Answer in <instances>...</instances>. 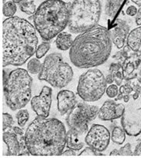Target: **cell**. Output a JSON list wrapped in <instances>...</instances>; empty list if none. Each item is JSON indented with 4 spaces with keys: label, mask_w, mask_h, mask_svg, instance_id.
Segmentation results:
<instances>
[{
    "label": "cell",
    "mask_w": 141,
    "mask_h": 158,
    "mask_svg": "<svg viewBox=\"0 0 141 158\" xmlns=\"http://www.w3.org/2000/svg\"><path fill=\"white\" fill-rule=\"evenodd\" d=\"M111 139L113 143L117 144H122L126 139V132L120 127H115L113 129L111 134Z\"/></svg>",
    "instance_id": "cell-21"
},
{
    "label": "cell",
    "mask_w": 141,
    "mask_h": 158,
    "mask_svg": "<svg viewBox=\"0 0 141 158\" xmlns=\"http://www.w3.org/2000/svg\"><path fill=\"white\" fill-rule=\"evenodd\" d=\"M126 44L133 52H141V26L130 31L126 39Z\"/></svg>",
    "instance_id": "cell-18"
},
{
    "label": "cell",
    "mask_w": 141,
    "mask_h": 158,
    "mask_svg": "<svg viewBox=\"0 0 141 158\" xmlns=\"http://www.w3.org/2000/svg\"><path fill=\"white\" fill-rule=\"evenodd\" d=\"M137 11L138 9H137V7L134 6H130L126 9V15H130V16H134V15H137Z\"/></svg>",
    "instance_id": "cell-32"
},
{
    "label": "cell",
    "mask_w": 141,
    "mask_h": 158,
    "mask_svg": "<svg viewBox=\"0 0 141 158\" xmlns=\"http://www.w3.org/2000/svg\"><path fill=\"white\" fill-rule=\"evenodd\" d=\"M104 155L103 154H101L99 151H96V150L93 149L92 148L88 146V148H86L78 156H100Z\"/></svg>",
    "instance_id": "cell-30"
},
{
    "label": "cell",
    "mask_w": 141,
    "mask_h": 158,
    "mask_svg": "<svg viewBox=\"0 0 141 158\" xmlns=\"http://www.w3.org/2000/svg\"><path fill=\"white\" fill-rule=\"evenodd\" d=\"M125 112L123 104H117L115 101L107 100L99 108L98 117L102 121H113L121 118Z\"/></svg>",
    "instance_id": "cell-14"
},
{
    "label": "cell",
    "mask_w": 141,
    "mask_h": 158,
    "mask_svg": "<svg viewBox=\"0 0 141 158\" xmlns=\"http://www.w3.org/2000/svg\"><path fill=\"white\" fill-rule=\"evenodd\" d=\"M12 1H13L14 2L16 3V4H20V3L26 1V0H12Z\"/></svg>",
    "instance_id": "cell-43"
},
{
    "label": "cell",
    "mask_w": 141,
    "mask_h": 158,
    "mask_svg": "<svg viewBox=\"0 0 141 158\" xmlns=\"http://www.w3.org/2000/svg\"><path fill=\"white\" fill-rule=\"evenodd\" d=\"M131 1L135 3V4H137L138 6H140L141 7V0H131Z\"/></svg>",
    "instance_id": "cell-42"
},
{
    "label": "cell",
    "mask_w": 141,
    "mask_h": 158,
    "mask_svg": "<svg viewBox=\"0 0 141 158\" xmlns=\"http://www.w3.org/2000/svg\"><path fill=\"white\" fill-rule=\"evenodd\" d=\"M123 100L124 101L125 103H127L128 102L130 101V95L129 94H124L123 98Z\"/></svg>",
    "instance_id": "cell-39"
},
{
    "label": "cell",
    "mask_w": 141,
    "mask_h": 158,
    "mask_svg": "<svg viewBox=\"0 0 141 158\" xmlns=\"http://www.w3.org/2000/svg\"><path fill=\"white\" fill-rule=\"evenodd\" d=\"M114 75V78H115V81H114L116 82V85H120L122 83V81H123V79L124 78V77H123V74L120 71H118L117 72H116L115 74H113Z\"/></svg>",
    "instance_id": "cell-31"
},
{
    "label": "cell",
    "mask_w": 141,
    "mask_h": 158,
    "mask_svg": "<svg viewBox=\"0 0 141 158\" xmlns=\"http://www.w3.org/2000/svg\"><path fill=\"white\" fill-rule=\"evenodd\" d=\"M3 141L8 148L7 155H29L25 141L24 135H19L12 131H4L3 133Z\"/></svg>",
    "instance_id": "cell-11"
},
{
    "label": "cell",
    "mask_w": 141,
    "mask_h": 158,
    "mask_svg": "<svg viewBox=\"0 0 141 158\" xmlns=\"http://www.w3.org/2000/svg\"><path fill=\"white\" fill-rule=\"evenodd\" d=\"M113 43L117 48L121 49L125 45L130 33V26L123 20L117 19L113 29L110 31Z\"/></svg>",
    "instance_id": "cell-15"
},
{
    "label": "cell",
    "mask_w": 141,
    "mask_h": 158,
    "mask_svg": "<svg viewBox=\"0 0 141 158\" xmlns=\"http://www.w3.org/2000/svg\"><path fill=\"white\" fill-rule=\"evenodd\" d=\"M50 47H51V45H50V42H42V44H40V45L37 47V49H36V58H42L48 52L49 50L50 49Z\"/></svg>",
    "instance_id": "cell-27"
},
{
    "label": "cell",
    "mask_w": 141,
    "mask_h": 158,
    "mask_svg": "<svg viewBox=\"0 0 141 158\" xmlns=\"http://www.w3.org/2000/svg\"><path fill=\"white\" fill-rule=\"evenodd\" d=\"M102 12L99 0H74L69 9L68 29L81 34L97 26Z\"/></svg>",
    "instance_id": "cell-6"
},
{
    "label": "cell",
    "mask_w": 141,
    "mask_h": 158,
    "mask_svg": "<svg viewBox=\"0 0 141 158\" xmlns=\"http://www.w3.org/2000/svg\"><path fill=\"white\" fill-rule=\"evenodd\" d=\"M16 11V3L14 2L13 1H9L3 4L2 14L4 16L7 17V18H10V17L14 16Z\"/></svg>",
    "instance_id": "cell-22"
},
{
    "label": "cell",
    "mask_w": 141,
    "mask_h": 158,
    "mask_svg": "<svg viewBox=\"0 0 141 158\" xmlns=\"http://www.w3.org/2000/svg\"><path fill=\"white\" fill-rule=\"evenodd\" d=\"M2 41L3 68L23 65L37 49L36 28L26 19L18 16L3 21Z\"/></svg>",
    "instance_id": "cell-1"
},
{
    "label": "cell",
    "mask_w": 141,
    "mask_h": 158,
    "mask_svg": "<svg viewBox=\"0 0 141 158\" xmlns=\"http://www.w3.org/2000/svg\"><path fill=\"white\" fill-rule=\"evenodd\" d=\"M125 0H107L105 12L108 16L115 17Z\"/></svg>",
    "instance_id": "cell-20"
},
{
    "label": "cell",
    "mask_w": 141,
    "mask_h": 158,
    "mask_svg": "<svg viewBox=\"0 0 141 158\" xmlns=\"http://www.w3.org/2000/svg\"><path fill=\"white\" fill-rule=\"evenodd\" d=\"M52 88L48 86L42 88L39 95L34 96L31 99V107L39 117L47 118L50 114L52 104Z\"/></svg>",
    "instance_id": "cell-12"
},
{
    "label": "cell",
    "mask_w": 141,
    "mask_h": 158,
    "mask_svg": "<svg viewBox=\"0 0 141 158\" xmlns=\"http://www.w3.org/2000/svg\"><path fill=\"white\" fill-rule=\"evenodd\" d=\"M71 4L63 0H46L38 7L31 19L44 41L56 37L68 26Z\"/></svg>",
    "instance_id": "cell-4"
},
{
    "label": "cell",
    "mask_w": 141,
    "mask_h": 158,
    "mask_svg": "<svg viewBox=\"0 0 141 158\" xmlns=\"http://www.w3.org/2000/svg\"><path fill=\"white\" fill-rule=\"evenodd\" d=\"M20 10L29 15H33L36 12V6L33 1H24L20 3Z\"/></svg>",
    "instance_id": "cell-23"
},
{
    "label": "cell",
    "mask_w": 141,
    "mask_h": 158,
    "mask_svg": "<svg viewBox=\"0 0 141 158\" xmlns=\"http://www.w3.org/2000/svg\"><path fill=\"white\" fill-rule=\"evenodd\" d=\"M73 77V71L68 63L63 61L59 53H52L46 57L42 69L38 75L40 81H46L51 86L63 88L67 86Z\"/></svg>",
    "instance_id": "cell-7"
},
{
    "label": "cell",
    "mask_w": 141,
    "mask_h": 158,
    "mask_svg": "<svg viewBox=\"0 0 141 158\" xmlns=\"http://www.w3.org/2000/svg\"><path fill=\"white\" fill-rule=\"evenodd\" d=\"M2 130L6 131L8 128L12 127V124H13V118L12 115L9 114L8 113H3L2 114Z\"/></svg>",
    "instance_id": "cell-28"
},
{
    "label": "cell",
    "mask_w": 141,
    "mask_h": 158,
    "mask_svg": "<svg viewBox=\"0 0 141 158\" xmlns=\"http://www.w3.org/2000/svg\"><path fill=\"white\" fill-rule=\"evenodd\" d=\"M66 134L59 120L38 116L29 125L25 141L32 155L57 156L63 154L66 147Z\"/></svg>",
    "instance_id": "cell-3"
},
{
    "label": "cell",
    "mask_w": 141,
    "mask_h": 158,
    "mask_svg": "<svg viewBox=\"0 0 141 158\" xmlns=\"http://www.w3.org/2000/svg\"><path fill=\"white\" fill-rule=\"evenodd\" d=\"M123 94H122V93L119 92V94H117V98L115 99V102H117V101L121 100V99H123Z\"/></svg>",
    "instance_id": "cell-40"
},
{
    "label": "cell",
    "mask_w": 141,
    "mask_h": 158,
    "mask_svg": "<svg viewBox=\"0 0 141 158\" xmlns=\"http://www.w3.org/2000/svg\"><path fill=\"white\" fill-rule=\"evenodd\" d=\"M73 43V39L70 33L62 31L56 36V45L58 49L66 51L71 48Z\"/></svg>",
    "instance_id": "cell-19"
},
{
    "label": "cell",
    "mask_w": 141,
    "mask_h": 158,
    "mask_svg": "<svg viewBox=\"0 0 141 158\" xmlns=\"http://www.w3.org/2000/svg\"><path fill=\"white\" fill-rule=\"evenodd\" d=\"M16 118L20 127H24L26 123H27V121H29V113L27 110H22V109H20V110H19L18 113L16 114Z\"/></svg>",
    "instance_id": "cell-25"
},
{
    "label": "cell",
    "mask_w": 141,
    "mask_h": 158,
    "mask_svg": "<svg viewBox=\"0 0 141 158\" xmlns=\"http://www.w3.org/2000/svg\"><path fill=\"white\" fill-rule=\"evenodd\" d=\"M42 64H41L40 61L36 58H32L28 61L27 64V70L29 73L33 74V75H36L40 72L42 69Z\"/></svg>",
    "instance_id": "cell-24"
},
{
    "label": "cell",
    "mask_w": 141,
    "mask_h": 158,
    "mask_svg": "<svg viewBox=\"0 0 141 158\" xmlns=\"http://www.w3.org/2000/svg\"><path fill=\"white\" fill-rule=\"evenodd\" d=\"M77 104V98L72 91L62 90L57 94V107L61 115L70 111Z\"/></svg>",
    "instance_id": "cell-16"
},
{
    "label": "cell",
    "mask_w": 141,
    "mask_h": 158,
    "mask_svg": "<svg viewBox=\"0 0 141 158\" xmlns=\"http://www.w3.org/2000/svg\"><path fill=\"white\" fill-rule=\"evenodd\" d=\"M134 155H141V142L137 144V146L136 147L135 151L134 152Z\"/></svg>",
    "instance_id": "cell-38"
},
{
    "label": "cell",
    "mask_w": 141,
    "mask_h": 158,
    "mask_svg": "<svg viewBox=\"0 0 141 158\" xmlns=\"http://www.w3.org/2000/svg\"><path fill=\"white\" fill-rule=\"evenodd\" d=\"M140 95V93L137 92V91H135V93H134V94H133V98H134V100H137V99L138 98V97Z\"/></svg>",
    "instance_id": "cell-41"
},
{
    "label": "cell",
    "mask_w": 141,
    "mask_h": 158,
    "mask_svg": "<svg viewBox=\"0 0 141 158\" xmlns=\"http://www.w3.org/2000/svg\"><path fill=\"white\" fill-rule=\"evenodd\" d=\"M110 134L108 129L100 124H93L85 137L86 143L93 149L103 152L109 146Z\"/></svg>",
    "instance_id": "cell-10"
},
{
    "label": "cell",
    "mask_w": 141,
    "mask_h": 158,
    "mask_svg": "<svg viewBox=\"0 0 141 158\" xmlns=\"http://www.w3.org/2000/svg\"><path fill=\"white\" fill-rule=\"evenodd\" d=\"M99 108L97 106L86 103H78L69 111L66 123L69 128L73 129L82 134L88 132L89 123L96 119L99 114Z\"/></svg>",
    "instance_id": "cell-9"
},
{
    "label": "cell",
    "mask_w": 141,
    "mask_h": 158,
    "mask_svg": "<svg viewBox=\"0 0 141 158\" xmlns=\"http://www.w3.org/2000/svg\"><path fill=\"white\" fill-rule=\"evenodd\" d=\"M110 155H134V153L131 151L130 143H126L125 146L122 147L120 150H113L110 152Z\"/></svg>",
    "instance_id": "cell-26"
},
{
    "label": "cell",
    "mask_w": 141,
    "mask_h": 158,
    "mask_svg": "<svg viewBox=\"0 0 141 158\" xmlns=\"http://www.w3.org/2000/svg\"><path fill=\"white\" fill-rule=\"evenodd\" d=\"M122 68V64L120 63H112L110 67V73L115 74Z\"/></svg>",
    "instance_id": "cell-33"
},
{
    "label": "cell",
    "mask_w": 141,
    "mask_h": 158,
    "mask_svg": "<svg viewBox=\"0 0 141 158\" xmlns=\"http://www.w3.org/2000/svg\"><path fill=\"white\" fill-rule=\"evenodd\" d=\"M12 130L15 133V134H19V135H24V131L23 130V129H21L20 128V127H12Z\"/></svg>",
    "instance_id": "cell-37"
},
{
    "label": "cell",
    "mask_w": 141,
    "mask_h": 158,
    "mask_svg": "<svg viewBox=\"0 0 141 158\" xmlns=\"http://www.w3.org/2000/svg\"><path fill=\"white\" fill-rule=\"evenodd\" d=\"M140 97H141V92H140Z\"/></svg>",
    "instance_id": "cell-45"
},
{
    "label": "cell",
    "mask_w": 141,
    "mask_h": 158,
    "mask_svg": "<svg viewBox=\"0 0 141 158\" xmlns=\"http://www.w3.org/2000/svg\"><path fill=\"white\" fill-rule=\"evenodd\" d=\"M63 155L64 156H76L77 155V153H76V151L73 149H69L65 151L64 152H63Z\"/></svg>",
    "instance_id": "cell-34"
},
{
    "label": "cell",
    "mask_w": 141,
    "mask_h": 158,
    "mask_svg": "<svg viewBox=\"0 0 141 158\" xmlns=\"http://www.w3.org/2000/svg\"><path fill=\"white\" fill-rule=\"evenodd\" d=\"M2 2H3V3H6V0H2Z\"/></svg>",
    "instance_id": "cell-44"
},
{
    "label": "cell",
    "mask_w": 141,
    "mask_h": 158,
    "mask_svg": "<svg viewBox=\"0 0 141 158\" xmlns=\"http://www.w3.org/2000/svg\"><path fill=\"white\" fill-rule=\"evenodd\" d=\"M112 44L110 30L104 26H96L74 39L69 49L71 62L79 69L101 65L108 60Z\"/></svg>",
    "instance_id": "cell-2"
},
{
    "label": "cell",
    "mask_w": 141,
    "mask_h": 158,
    "mask_svg": "<svg viewBox=\"0 0 141 158\" xmlns=\"http://www.w3.org/2000/svg\"><path fill=\"white\" fill-rule=\"evenodd\" d=\"M114 81H115V78H114L113 74H109L107 76V78H106V81H107V84H110V85L113 84Z\"/></svg>",
    "instance_id": "cell-36"
},
{
    "label": "cell",
    "mask_w": 141,
    "mask_h": 158,
    "mask_svg": "<svg viewBox=\"0 0 141 158\" xmlns=\"http://www.w3.org/2000/svg\"><path fill=\"white\" fill-rule=\"evenodd\" d=\"M83 135L73 129L69 128L66 134V146L69 149L77 151L85 147V139L83 140Z\"/></svg>",
    "instance_id": "cell-17"
},
{
    "label": "cell",
    "mask_w": 141,
    "mask_h": 158,
    "mask_svg": "<svg viewBox=\"0 0 141 158\" xmlns=\"http://www.w3.org/2000/svg\"><path fill=\"white\" fill-rule=\"evenodd\" d=\"M32 85L33 78L26 70L16 69L10 72L3 84V91L6 105L11 110H20L31 101Z\"/></svg>",
    "instance_id": "cell-5"
},
{
    "label": "cell",
    "mask_w": 141,
    "mask_h": 158,
    "mask_svg": "<svg viewBox=\"0 0 141 158\" xmlns=\"http://www.w3.org/2000/svg\"><path fill=\"white\" fill-rule=\"evenodd\" d=\"M106 93H107V96L110 98H114L115 97H117V94H119V88L118 85H111L110 86H108V88L106 90Z\"/></svg>",
    "instance_id": "cell-29"
},
{
    "label": "cell",
    "mask_w": 141,
    "mask_h": 158,
    "mask_svg": "<svg viewBox=\"0 0 141 158\" xmlns=\"http://www.w3.org/2000/svg\"><path fill=\"white\" fill-rule=\"evenodd\" d=\"M106 78L97 69H89L80 75L77 86V94L86 102L99 100L107 90Z\"/></svg>",
    "instance_id": "cell-8"
},
{
    "label": "cell",
    "mask_w": 141,
    "mask_h": 158,
    "mask_svg": "<svg viewBox=\"0 0 141 158\" xmlns=\"http://www.w3.org/2000/svg\"><path fill=\"white\" fill-rule=\"evenodd\" d=\"M121 124L129 136H138L141 134V108L125 110L122 116Z\"/></svg>",
    "instance_id": "cell-13"
},
{
    "label": "cell",
    "mask_w": 141,
    "mask_h": 158,
    "mask_svg": "<svg viewBox=\"0 0 141 158\" xmlns=\"http://www.w3.org/2000/svg\"><path fill=\"white\" fill-rule=\"evenodd\" d=\"M135 16H136L135 17L136 23H137V25H140V26H141V7L138 9L137 15H136Z\"/></svg>",
    "instance_id": "cell-35"
}]
</instances>
